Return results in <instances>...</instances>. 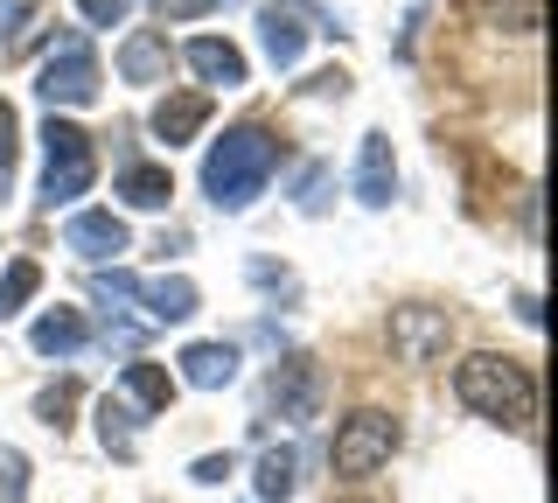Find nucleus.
<instances>
[{"label": "nucleus", "mask_w": 558, "mask_h": 503, "mask_svg": "<svg viewBox=\"0 0 558 503\" xmlns=\"http://www.w3.org/2000/svg\"><path fill=\"white\" fill-rule=\"evenodd\" d=\"M14 154H22V119L0 98V196H8V182H14Z\"/></svg>", "instance_id": "nucleus-23"}, {"label": "nucleus", "mask_w": 558, "mask_h": 503, "mask_svg": "<svg viewBox=\"0 0 558 503\" xmlns=\"http://www.w3.org/2000/svg\"><path fill=\"white\" fill-rule=\"evenodd\" d=\"M28 343H35L43 357H77L84 343H92V322H84L77 308H49V315H35Z\"/></svg>", "instance_id": "nucleus-18"}, {"label": "nucleus", "mask_w": 558, "mask_h": 503, "mask_svg": "<svg viewBox=\"0 0 558 503\" xmlns=\"http://www.w3.org/2000/svg\"><path fill=\"white\" fill-rule=\"evenodd\" d=\"M272 412L279 420H314V406H322V371H314V357H287V363H272Z\"/></svg>", "instance_id": "nucleus-8"}, {"label": "nucleus", "mask_w": 558, "mask_h": 503, "mask_svg": "<svg viewBox=\"0 0 558 503\" xmlns=\"http://www.w3.org/2000/svg\"><path fill=\"white\" fill-rule=\"evenodd\" d=\"M252 482H258V496H266V503H287L293 482H301V455H293V447H266Z\"/></svg>", "instance_id": "nucleus-20"}, {"label": "nucleus", "mask_w": 558, "mask_h": 503, "mask_svg": "<svg viewBox=\"0 0 558 503\" xmlns=\"http://www.w3.org/2000/svg\"><path fill=\"white\" fill-rule=\"evenodd\" d=\"M182 385H196V392H223L238 378V343H189L182 357Z\"/></svg>", "instance_id": "nucleus-14"}, {"label": "nucleus", "mask_w": 558, "mask_h": 503, "mask_svg": "<svg viewBox=\"0 0 558 503\" xmlns=\"http://www.w3.org/2000/svg\"><path fill=\"white\" fill-rule=\"evenodd\" d=\"M63 245L84 259V266H105V259H119L133 245L126 238V217H112V211H77L63 224Z\"/></svg>", "instance_id": "nucleus-9"}, {"label": "nucleus", "mask_w": 558, "mask_h": 503, "mask_svg": "<svg viewBox=\"0 0 558 503\" xmlns=\"http://www.w3.org/2000/svg\"><path fill=\"white\" fill-rule=\"evenodd\" d=\"M28 14H35L28 0H0V28H8V49L22 43V22H28Z\"/></svg>", "instance_id": "nucleus-27"}, {"label": "nucleus", "mask_w": 558, "mask_h": 503, "mask_svg": "<svg viewBox=\"0 0 558 503\" xmlns=\"http://www.w3.org/2000/svg\"><path fill=\"white\" fill-rule=\"evenodd\" d=\"M70 412H77V378H63V385H49L43 398H35V420H43V427H70Z\"/></svg>", "instance_id": "nucleus-22"}, {"label": "nucleus", "mask_w": 558, "mask_h": 503, "mask_svg": "<svg viewBox=\"0 0 558 503\" xmlns=\"http://www.w3.org/2000/svg\"><path fill=\"white\" fill-rule=\"evenodd\" d=\"M77 14H84L92 28H119V22L133 14V0H77Z\"/></svg>", "instance_id": "nucleus-25"}, {"label": "nucleus", "mask_w": 558, "mask_h": 503, "mask_svg": "<svg viewBox=\"0 0 558 503\" xmlns=\"http://www.w3.org/2000/svg\"><path fill=\"white\" fill-rule=\"evenodd\" d=\"M391 196H398L391 133H363V147H356V203H363V211H384Z\"/></svg>", "instance_id": "nucleus-10"}, {"label": "nucleus", "mask_w": 558, "mask_h": 503, "mask_svg": "<svg viewBox=\"0 0 558 503\" xmlns=\"http://www.w3.org/2000/svg\"><path fill=\"white\" fill-rule=\"evenodd\" d=\"M119 398H126L133 412H168V398H174V378H168V363H147V357H133L126 371H119Z\"/></svg>", "instance_id": "nucleus-16"}, {"label": "nucleus", "mask_w": 558, "mask_h": 503, "mask_svg": "<svg viewBox=\"0 0 558 503\" xmlns=\"http://www.w3.org/2000/svg\"><path fill=\"white\" fill-rule=\"evenodd\" d=\"M398 441H405V427H398L391 412L363 406V412H349V420L336 427V447H328V468H336L342 482H363V476H377V468L398 455Z\"/></svg>", "instance_id": "nucleus-4"}, {"label": "nucleus", "mask_w": 558, "mask_h": 503, "mask_svg": "<svg viewBox=\"0 0 558 503\" xmlns=\"http://www.w3.org/2000/svg\"><path fill=\"white\" fill-rule=\"evenodd\" d=\"M517 315H523V322H531V328H537V322H545V308H537V294H531V287H523V294H517Z\"/></svg>", "instance_id": "nucleus-29"}, {"label": "nucleus", "mask_w": 558, "mask_h": 503, "mask_svg": "<svg viewBox=\"0 0 558 503\" xmlns=\"http://www.w3.org/2000/svg\"><path fill=\"white\" fill-rule=\"evenodd\" d=\"M168 71H174L168 36H154V28H133V36L119 43V77H126V84H168Z\"/></svg>", "instance_id": "nucleus-12"}, {"label": "nucleus", "mask_w": 558, "mask_h": 503, "mask_svg": "<svg viewBox=\"0 0 558 503\" xmlns=\"http://www.w3.org/2000/svg\"><path fill=\"white\" fill-rule=\"evenodd\" d=\"M92 420H98V441H105V455H112V462H133V455H140V412H133L119 392L98 398Z\"/></svg>", "instance_id": "nucleus-15"}, {"label": "nucleus", "mask_w": 558, "mask_h": 503, "mask_svg": "<svg viewBox=\"0 0 558 503\" xmlns=\"http://www.w3.org/2000/svg\"><path fill=\"white\" fill-rule=\"evenodd\" d=\"M35 92L49 98V112H77V106H98L105 92V71L92 57V43L84 36H63V49L43 63V77H35Z\"/></svg>", "instance_id": "nucleus-5"}, {"label": "nucleus", "mask_w": 558, "mask_h": 503, "mask_svg": "<svg viewBox=\"0 0 558 503\" xmlns=\"http://www.w3.org/2000/svg\"><path fill=\"white\" fill-rule=\"evenodd\" d=\"M168 196H174V176L161 161H133L119 168V203H133V211H168Z\"/></svg>", "instance_id": "nucleus-19"}, {"label": "nucleus", "mask_w": 558, "mask_h": 503, "mask_svg": "<svg viewBox=\"0 0 558 503\" xmlns=\"http://www.w3.org/2000/svg\"><path fill=\"white\" fill-rule=\"evenodd\" d=\"M307 36H314V28L301 22V14H287V8H266V14H258V43H266V57L279 63V71H293V63L307 57Z\"/></svg>", "instance_id": "nucleus-17"}, {"label": "nucleus", "mask_w": 558, "mask_h": 503, "mask_svg": "<svg viewBox=\"0 0 558 503\" xmlns=\"http://www.w3.org/2000/svg\"><path fill=\"white\" fill-rule=\"evenodd\" d=\"M453 343V315L447 308H391V350L398 363H412V371H426V363H440Z\"/></svg>", "instance_id": "nucleus-7"}, {"label": "nucleus", "mask_w": 558, "mask_h": 503, "mask_svg": "<svg viewBox=\"0 0 558 503\" xmlns=\"http://www.w3.org/2000/svg\"><path fill=\"white\" fill-rule=\"evenodd\" d=\"M272 168H279L272 133L266 127H231L203 154V196L217 203V211H252V196L272 182Z\"/></svg>", "instance_id": "nucleus-2"}, {"label": "nucleus", "mask_w": 558, "mask_h": 503, "mask_svg": "<svg viewBox=\"0 0 558 503\" xmlns=\"http://www.w3.org/2000/svg\"><path fill=\"white\" fill-rule=\"evenodd\" d=\"M349 503H363V496H349Z\"/></svg>", "instance_id": "nucleus-30"}, {"label": "nucleus", "mask_w": 558, "mask_h": 503, "mask_svg": "<svg viewBox=\"0 0 558 503\" xmlns=\"http://www.w3.org/2000/svg\"><path fill=\"white\" fill-rule=\"evenodd\" d=\"M231 468H238L231 455H203L196 468H189V482H223V476H231Z\"/></svg>", "instance_id": "nucleus-28"}, {"label": "nucleus", "mask_w": 558, "mask_h": 503, "mask_svg": "<svg viewBox=\"0 0 558 503\" xmlns=\"http://www.w3.org/2000/svg\"><path fill=\"white\" fill-rule=\"evenodd\" d=\"M0 496L28 503V455H22V447H0Z\"/></svg>", "instance_id": "nucleus-24"}, {"label": "nucleus", "mask_w": 558, "mask_h": 503, "mask_svg": "<svg viewBox=\"0 0 558 503\" xmlns=\"http://www.w3.org/2000/svg\"><path fill=\"white\" fill-rule=\"evenodd\" d=\"M35 287H43V266H35V259H14V266L0 273V322L22 315V308L35 301Z\"/></svg>", "instance_id": "nucleus-21"}, {"label": "nucleus", "mask_w": 558, "mask_h": 503, "mask_svg": "<svg viewBox=\"0 0 558 503\" xmlns=\"http://www.w3.org/2000/svg\"><path fill=\"white\" fill-rule=\"evenodd\" d=\"M217 8H231V0H154L161 22H196V14H217Z\"/></svg>", "instance_id": "nucleus-26"}, {"label": "nucleus", "mask_w": 558, "mask_h": 503, "mask_svg": "<svg viewBox=\"0 0 558 503\" xmlns=\"http://www.w3.org/2000/svg\"><path fill=\"white\" fill-rule=\"evenodd\" d=\"M147 127H154V141L189 147V141H196V133L209 127V92H168L161 106L147 112Z\"/></svg>", "instance_id": "nucleus-11"}, {"label": "nucleus", "mask_w": 558, "mask_h": 503, "mask_svg": "<svg viewBox=\"0 0 558 503\" xmlns=\"http://www.w3.org/2000/svg\"><path fill=\"white\" fill-rule=\"evenodd\" d=\"M92 294L98 301H140L147 308V322H189L203 308V294H196V280H182V273H174V280H133V273H92Z\"/></svg>", "instance_id": "nucleus-6"}, {"label": "nucleus", "mask_w": 558, "mask_h": 503, "mask_svg": "<svg viewBox=\"0 0 558 503\" xmlns=\"http://www.w3.org/2000/svg\"><path fill=\"white\" fill-rule=\"evenodd\" d=\"M182 63H189L203 84H223V92H238V84H244V49L223 43V36H196V43L182 49Z\"/></svg>", "instance_id": "nucleus-13"}, {"label": "nucleus", "mask_w": 558, "mask_h": 503, "mask_svg": "<svg viewBox=\"0 0 558 503\" xmlns=\"http://www.w3.org/2000/svg\"><path fill=\"white\" fill-rule=\"evenodd\" d=\"M92 176H98L92 133L49 112V119H43V211H63V203H77L84 189H92Z\"/></svg>", "instance_id": "nucleus-3"}, {"label": "nucleus", "mask_w": 558, "mask_h": 503, "mask_svg": "<svg viewBox=\"0 0 558 503\" xmlns=\"http://www.w3.org/2000/svg\"><path fill=\"white\" fill-rule=\"evenodd\" d=\"M453 392H461L468 412H482V420H496L510 433H523L537 420V378L523 371L517 357H496V350L461 357V363H453Z\"/></svg>", "instance_id": "nucleus-1"}]
</instances>
